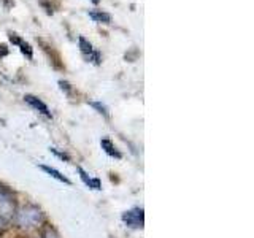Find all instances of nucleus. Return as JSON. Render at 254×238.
<instances>
[{
    "instance_id": "6",
    "label": "nucleus",
    "mask_w": 254,
    "mask_h": 238,
    "mask_svg": "<svg viewBox=\"0 0 254 238\" xmlns=\"http://www.w3.org/2000/svg\"><path fill=\"white\" fill-rule=\"evenodd\" d=\"M8 38H10V42L13 43V45H16V46H19V50H21V53L26 56L27 59H34V50H32V46L27 43V42H24V40H21L19 37H18V34H13V32H10L8 34Z\"/></svg>"
},
{
    "instance_id": "11",
    "label": "nucleus",
    "mask_w": 254,
    "mask_h": 238,
    "mask_svg": "<svg viewBox=\"0 0 254 238\" xmlns=\"http://www.w3.org/2000/svg\"><path fill=\"white\" fill-rule=\"evenodd\" d=\"M89 105L92 107V108H95L99 111L100 115H103L105 118H108V108L103 105V103H100V102H89Z\"/></svg>"
},
{
    "instance_id": "8",
    "label": "nucleus",
    "mask_w": 254,
    "mask_h": 238,
    "mask_svg": "<svg viewBox=\"0 0 254 238\" xmlns=\"http://www.w3.org/2000/svg\"><path fill=\"white\" fill-rule=\"evenodd\" d=\"M40 169H42L45 173H48L50 175L51 178H54V179H58V181H61V182H64V184H71V181L65 177V175H62L59 170H56V169H53V167H50V165H40Z\"/></svg>"
},
{
    "instance_id": "15",
    "label": "nucleus",
    "mask_w": 254,
    "mask_h": 238,
    "mask_svg": "<svg viewBox=\"0 0 254 238\" xmlns=\"http://www.w3.org/2000/svg\"><path fill=\"white\" fill-rule=\"evenodd\" d=\"M8 54V48L6 45H0V56H6Z\"/></svg>"
},
{
    "instance_id": "9",
    "label": "nucleus",
    "mask_w": 254,
    "mask_h": 238,
    "mask_svg": "<svg viewBox=\"0 0 254 238\" xmlns=\"http://www.w3.org/2000/svg\"><path fill=\"white\" fill-rule=\"evenodd\" d=\"M100 146H102V149L105 151V153L110 156V157H115V159H121L123 157V154L119 153V151L116 149V146L111 143L108 138H103V140H100Z\"/></svg>"
},
{
    "instance_id": "1",
    "label": "nucleus",
    "mask_w": 254,
    "mask_h": 238,
    "mask_svg": "<svg viewBox=\"0 0 254 238\" xmlns=\"http://www.w3.org/2000/svg\"><path fill=\"white\" fill-rule=\"evenodd\" d=\"M14 218H16V222H18L19 227L34 229L43 221V213H42V210L38 208V206L27 205V206H22L19 211H16Z\"/></svg>"
},
{
    "instance_id": "7",
    "label": "nucleus",
    "mask_w": 254,
    "mask_h": 238,
    "mask_svg": "<svg viewBox=\"0 0 254 238\" xmlns=\"http://www.w3.org/2000/svg\"><path fill=\"white\" fill-rule=\"evenodd\" d=\"M78 173H79V178H81V181L84 182V184L89 187V189H94V190H100L102 189V182L99 178H91L89 175H87L81 167H78Z\"/></svg>"
},
{
    "instance_id": "4",
    "label": "nucleus",
    "mask_w": 254,
    "mask_h": 238,
    "mask_svg": "<svg viewBox=\"0 0 254 238\" xmlns=\"http://www.w3.org/2000/svg\"><path fill=\"white\" fill-rule=\"evenodd\" d=\"M123 221H124V224L130 229H141L143 224H145V213H143V208L135 206V208L123 213Z\"/></svg>"
},
{
    "instance_id": "14",
    "label": "nucleus",
    "mask_w": 254,
    "mask_h": 238,
    "mask_svg": "<svg viewBox=\"0 0 254 238\" xmlns=\"http://www.w3.org/2000/svg\"><path fill=\"white\" fill-rule=\"evenodd\" d=\"M43 238H59V235H58V232H56L54 229H48L45 232V235H43Z\"/></svg>"
},
{
    "instance_id": "16",
    "label": "nucleus",
    "mask_w": 254,
    "mask_h": 238,
    "mask_svg": "<svg viewBox=\"0 0 254 238\" xmlns=\"http://www.w3.org/2000/svg\"><path fill=\"white\" fill-rule=\"evenodd\" d=\"M91 2H92L94 5H99V3H100V0H91Z\"/></svg>"
},
{
    "instance_id": "12",
    "label": "nucleus",
    "mask_w": 254,
    "mask_h": 238,
    "mask_svg": "<svg viewBox=\"0 0 254 238\" xmlns=\"http://www.w3.org/2000/svg\"><path fill=\"white\" fill-rule=\"evenodd\" d=\"M50 151H51V153L56 156V157H59L61 159V161H65V162H70V157L65 154V153H61V151H58V149H56V148H50Z\"/></svg>"
},
{
    "instance_id": "10",
    "label": "nucleus",
    "mask_w": 254,
    "mask_h": 238,
    "mask_svg": "<svg viewBox=\"0 0 254 238\" xmlns=\"http://www.w3.org/2000/svg\"><path fill=\"white\" fill-rule=\"evenodd\" d=\"M89 18L95 22H103V24H110L111 22V14L102 11V10H91L89 11Z\"/></svg>"
},
{
    "instance_id": "5",
    "label": "nucleus",
    "mask_w": 254,
    "mask_h": 238,
    "mask_svg": "<svg viewBox=\"0 0 254 238\" xmlns=\"http://www.w3.org/2000/svg\"><path fill=\"white\" fill-rule=\"evenodd\" d=\"M24 100H26V103H29V105L34 110H37L38 113H42L45 118L53 119V113L50 111V108H48V105L43 100H40L38 97H35V95H30V94H27L26 97H24Z\"/></svg>"
},
{
    "instance_id": "13",
    "label": "nucleus",
    "mask_w": 254,
    "mask_h": 238,
    "mask_svg": "<svg viewBox=\"0 0 254 238\" xmlns=\"http://www.w3.org/2000/svg\"><path fill=\"white\" fill-rule=\"evenodd\" d=\"M59 87H61V89H62L64 92H65V94H70V92H71V87H70V84H68L67 81H62V79L59 81Z\"/></svg>"
},
{
    "instance_id": "2",
    "label": "nucleus",
    "mask_w": 254,
    "mask_h": 238,
    "mask_svg": "<svg viewBox=\"0 0 254 238\" xmlns=\"http://www.w3.org/2000/svg\"><path fill=\"white\" fill-rule=\"evenodd\" d=\"M16 214V206H14V197L11 190H8L5 186L0 184V219L10 221Z\"/></svg>"
},
{
    "instance_id": "3",
    "label": "nucleus",
    "mask_w": 254,
    "mask_h": 238,
    "mask_svg": "<svg viewBox=\"0 0 254 238\" xmlns=\"http://www.w3.org/2000/svg\"><path fill=\"white\" fill-rule=\"evenodd\" d=\"M78 45H79V51H81L83 58L87 62L94 63V65H100L102 63V53L95 50L91 42H87L84 37H78Z\"/></svg>"
}]
</instances>
